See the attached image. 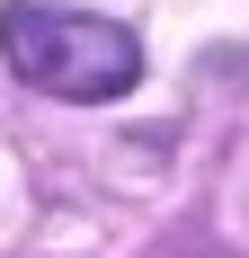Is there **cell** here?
I'll return each instance as SVG.
<instances>
[{
  "instance_id": "cell-1",
  "label": "cell",
  "mask_w": 249,
  "mask_h": 258,
  "mask_svg": "<svg viewBox=\"0 0 249 258\" xmlns=\"http://www.w3.org/2000/svg\"><path fill=\"white\" fill-rule=\"evenodd\" d=\"M0 53L27 89L45 98H72V107H107L143 80V45L134 27L116 18H89V9H63V0H9L0 9Z\"/></svg>"
}]
</instances>
